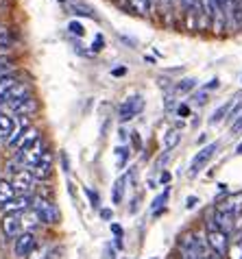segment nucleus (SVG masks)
Segmentation results:
<instances>
[{"label": "nucleus", "instance_id": "39", "mask_svg": "<svg viewBox=\"0 0 242 259\" xmlns=\"http://www.w3.org/2000/svg\"><path fill=\"white\" fill-rule=\"evenodd\" d=\"M101 218L103 220H111V209H103L101 211Z\"/></svg>", "mask_w": 242, "mask_h": 259}, {"label": "nucleus", "instance_id": "9", "mask_svg": "<svg viewBox=\"0 0 242 259\" xmlns=\"http://www.w3.org/2000/svg\"><path fill=\"white\" fill-rule=\"evenodd\" d=\"M0 227H3V233L9 240H16L18 235H22V218H20V213H5Z\"/></svg>", "mask_w": 242, "mask_h": 259}, {"label": "nucleus", "instance_id": "38", "mask_svg": "<svg viewBox=\"0 0 242 259\" xmlns=\"http://www.w3.org/2000/svg\"><path fill=\"white\" fill-rule=\"evenodd\" d=\"M101 46H103V37H101V35H96V41H94V46H92V48H94V50H101Z\"/></svg>", "mask_w": 242, "mask_h": 259}, {"label": "nucleus", "instance_id": "26", "mask_svg": "<svg viewBox=\"0 0 242 259\" xmlns=\"http://www.w3.org/2000/svg\"><path fill=\"white\" fill-rule=\"evenodd\" d=\"M168 196H170V188H166V190H164V192L159 194L157 198L153 200V213L162 209V207H164V203H166V200H168Z\"/></svg>", "mask_w": 242, "mask_h": 259}, {"label": "nucleus", "instance_id": "41", "mask_svg": "<svg viewBox=\"0 0 242 259\" xmlns=\"http://www.w3.org/2000/svg\"><path fill=\"white\" fill-rule=\"evenodd\" d=\"M188 111H190V109H188L186 105H181L179 109H177V113H179V116H188Z\"/></svg>", "mask_w": 242, "mask_h": 259}, {"label": "nucleus", "instance_id": "36", "mask_svg": "<svg viewBox=\"0 0 242 259\" xmlns=\"http://www.w3.org/2000/svg\"><path fill=\"white\" fill-rule=\"evenodd\" d=\"M111 233L116 235V237H123V227H118V225H111Z\"/></svg>", "mask_w": 242, "mask_h": 259}, {"label": "nucleus", "instance_id": "40", "mask_svg": "<svg viewBox=\"0 0 242 259\" xmlns=\"http://www.w3.org/2000/svg\"><path fill=\"white\" fill-rule=\"evenodd\" d=\"M205 96H208L205 92H203V94H198V96L194 98V103H196V105H203V103H205Z\"/></svg>", "mask_w": 242, "mask_h": 259}, {"label": "nucleus", "instance_id": "21", "mask_svg": "<svg viewBox=\"0 0 242 259\" xmlns=\"http://www.w3.org/2000/svg\"><path fill=\"white\" fill-rule=\"evenodd\" d=\"M125 183H127V177H120L116 183H113V194H111V200L113 205H120V200L125 196Z\"/></svg>", "mask_w": 242, "mask_h": 259}, {"label": "nucleus", "instance_id": "27", "mask_svg": "<svg viewBox=\"0 0 242 259\" xmlns=\"http://www.w3.org/2000/svg\"><path fill=\"white\" fill-rule=\"evenodd\" d=\"M196 88V78H183V81L179 83V85H177V92H181V94H183V92H190V90H194Z\"/></svg>", "mask_w": 242, "mask_h": 259}, {"label": "nucleus", "instance_id": "8", "mask_svg": "<svg viewBox=\"0 0 242 259\" xmlns=\"http://www.w3.org/2000/svg\"><path fill=\"white\" fill-rule=\"evenodd\" d=\"M212 225H214L218 231H223L225 235H231V231L236 229V215L231 211H225V209H218L214 211V218H212Z\"/></svg>", "mask_w": 242, "mask_h": 259}, {"label": "nucleus", "instance_id": "4", "mask_svg": "<svg viewBox=\"0 0 242 259\" xmlns=\"http://www.w3.org/2000/svg\"><path fill=\"white\" fill-rule=\"evenodd\" d=\"M208 246L214 250L218 257H227V250H229V235H225L223 231L212 225L208 229Z\"/></svg>", "mask_w": 242, "mask_h": 259}, {"label": "nucleus", "instance_id": "12", "mask_svg": "<svg viewBox=\"0 0 242 259\" xmlns=\"http://www.w3.org/2000/svg\"><path fill=\"white\" fill-rule=\"evenodd\" d=\"M13 133H16V118H11L9 113L0 111V142L9 144Z\"/></svg>", "mask_w": 242, "mask_h": 259}, {"label": "nucleus", "instance_id": "13", "mask_svg": "<svg viewBox=\"0 0 242 259\" xmlns=\"http://www.w3.org/2000/svg\"><path fill=\"white\" fill-rule=\"evenodd\" d=\"M31 205H33V198L31 196H16L11 203L3 205L0 209H3L5 213H24L26 209H31Z\"/></svg>", "mask_w": 242, "mask_h": 259}, {"label": "nucleus", "instance_id": "6", "mask_svg": "<svg viewBox=\"0 0 242 259\" xmlns=\"http://www.w3.org/2000/svg\"><path fill=\"white\" fill-rule=\"evenodd\" d=\"M35 246H37L35 233H22L13 240V253H16L18 259H26L35 250Z\"/></svg>", "mask_w": 242, "mask_h": 259}, {"label": "nucleus", "instance_id": "11", "mask_svg": "<svg viewBox=\"0 0 242 259\" xmlns=\"http://www.w3.org/2000/svg\"><path fill=\"white\" fill-rule=\"evenodd\" d=\"M33 94H31V85H28V83H22V81H20L18 85H16V88H13L11 92H9V96H7V100H5V105L7 107H9V109H11V107L13 105H18V103H22V100H26V98H31Z\"/></svg>", "mask_w": 242, "mask_h": 259}, {"label": "nucleus", "instance_id": "42", "mask_svg": "<svg viewBox=\"0 0 242 259\" xmlns=\"http://www.w3.org/2000/svg\"><path fill=\"white\" fill-rule=\"evenodd\" d=\"M125 68H116V70H113V76H120V74H125Z\"/></svg>", "mask_w": 242, "mask_h": 259}, {"label": "nucleus", "instance_id": "19", "mask_svg": "<svg viewBox=\"0 0 242 259\" xmlns=\"http://www.w3.org/2000/svg\"><path fill=\"white\" fill-rule=\"evenodd\" d=\"M229 259H242V233H238L233 240H229V250H227Z\"/></svg>", "mask_w": 242, "mask_h": 259}, {"label": "nucleus", "instance_id": "17", "mask_svg": "<svg viewBox=\"0 0 242 259\" xmlns=\"http://www.w3.org/2000/svg\"><path fill=\"white\" fill-rule=\"evenodd\" d=\"M20 81L13 74H9V76H5V78H0V105H5V100H7V96H9V92L16 88Z\"/></svg>", "mask_w": 242, "mask_h": 259}, {"label": "nucleus", "instance_id": "20", "mask_svg": "<svg viewBox=\"0 0 242 259\" xmlns=\"http://www.w3.org/2000/svg\"><path fill=\"white\" fill-rule=\"evenodd\" d=\"M231 107H233V100H227V103H225V105H220V107H218V109H216L214 113H212V118H210V122H212V124H218V122H220V120H225L227 116H229Z\"/></svg>", "mask_w": 242, "mask_h": 259}, {"label": "nucleus", "instance_id": "29", "mask_svg": "<svg viewBox=\"0 0 242 259\" xmlns=\"http://www.w3.org/2000/svg\"><path fill=\"white\" fill-rule=\"evenodd\" d=\"M116 153H118V168H125L127 159H129V148H127V146L116 148Z\"/></svg>", "mask_w": 242, "mask_h": 259}, {"label": "nucleus", "instance_id": "32", "mask_svg": "<svg viewBox=\"0 0 242 259\" xmlns=\"http://www.w3.org/2000/svg\"><path fill=\"white\" fill-rule=\"evenodd\" d=\"M70 33H72V35H79V37H83V35H85V28L79 24V22H70Z\"/></svg>", "mask_w": 242, "mask_h": 259}, {"label": "nucleus", "instance_id": "28", "mask_svg": "<svg viewBox=\"0 0 242 259\" xmlns=\"http://www.w3.org/2000/svg\"><path fill=\"white\" fill-rule=\"evenodd\" d=\"M179 140H181V135H179V131H170L168 135H166V150H170V148H175L177 144H179Z\"/></svg>", "mask_w": 242, "mask_h": 259}, {"label": "nucleus", "instance_id": "43", "mask_svg": "<svg viewBox=\"0 0 242 259\" xmlns=\"http://www.w3.org/2000/svg\"><path fill=\"white\" fill-rule=\"evenodd\" d=\"M170 181V175H168V172H164V175H162V183H168Z\"/></svg>", "mask_w": 242, "mask_h": 259}, {"label": "nucleus", "instance_id": "10", "mask_svg": "<svg viewBox=\"0 0 242 259\" xmlns=\"http://www.w3.org/2000/svg\"><path fill=\"white\" fill-rule=\"evenodd\" d=\"M33 175V179H39V181H46L48 177H51V172H53V153L51 150H46L44 157L33 165L31 170H28Z\"/></svg>", "mask_w": 242, "mask_h": 259}, {"label": "nucleus", "instance_id": "25", "mask_svg": "<svg viewBox=\"0 0 242 259\" xmlns=\"http://www.w3.org/2000/svg\"><path fill=\"white\" fill-rule=\"evenodd\" d=\"M70 9H72L76 16H85V18H96L94 16V11L90 9V7H85V5H79V3H74V5H70Z\"/></svg>", "mask_w": 242, "mask_h": 259}, {"label": "nucleus", "instance_id": "7", "mask_svg": "<svg viewBox=\"0 0 242 259\" xmlns=\"http://www.w3.org/2000/svg\"><path fill=\"white\" fill-rule=\"evenodd\" d=\"M33 175L28 170H18V172H13V179H11V185H13V190H16L18 196H31V192H33Z\"/></svg>", "mask_w": 242, "mask_h": 259}, {"label": "nucleus", "instance_id": "23", "mask_svg": "<svg viewBox=\"0 0 242 259\" xmlns=\"http://www.w3.org/2000/svg\"><path fill=\"white\" fill-rule=\"evenodd\" d=\"M196 259H218V255L201 240V244H198V255H196Z\"/></svg>", "mask_w": 242, "mask_h": 259}, {"label": "nucleus", "instance_id": "14", "mask_svg": "<svg viewBox=\"0 0 242 259\" xmlns=\"http://www.w3.org/2000/svg\"><path fill=\"white\" fill-rule=\"evenodd\" d=\"M37 140H39V131H37V128H35V126H26L24 131H22V135L18 138V142L13 144L11 148L18 153V150H22V148H26V146H31V144H35Z\"/></svg>", "mask_w": 242, "mask_h": 259}, {"label": "nucleus", "instance_id": "45", "mask_svg": "<svg viewBox=\"0 0 242 259\" xmlns=\"http://www.w3.org/2000/svg\"><path fill=\"white\" fill-rule=\"evenodd\" d=\"M148 5H151V7H153V5H155V0H148Z\"/></svg>", "mask_w": 242, "mask_h": 259}, {"label": "nucleus", "instance_id": "31", "mask_svg": "<svg viewBox=\"0 0 242 259\" xmlns=\"http://www.w3.org/2000/svg\"><path fill=\"white\" fill-rule=\"evenodd\" d=\"M11 46V37H9V31L0 28V48H9Z\"/></svg>", "mask_w": 242, "mask_h": 259}, {"label": "nucleus", "instance_id": "44", "mask_svg": "<svg viewBox=\"0 0 242 259\" xmlns=\"http://www.w3.org/2000/svg\"><path fill=\"white\" fill-rule=\"evenodd\" d=\"M236 150H238V153H240V155H242V144H240V146H238V148H236Z\"/></svg>", "mask_w": 242, "mask_h": 259}, {"label": "nucleus", "instance_id": "46", "mask_svg": "<svg viewBox=\"0 0 242 259\" xmlns=\"http://www.w3.org/2000/svg\"><path fill=\"white\" fill-rule=\"evenodd\" d=\"M59 3H63V0H59Z\"/></svg>", "mask_w": 242, "mask_h": 259}, {"label": "nucleus", "instance_id": "15", "mask_svg": "<svg viewBox=\"0 0 242 259\" xmlns=\"http://www.w3.org/2000/svg\"><path fill=\"white\" fill-rule=\"evenodd\" d=\"M11 111H13V113H18L20 118H28V116H33V113L37 111V100L31 96V98L22 100V103L13 105V107H11Z\"/></svg>", "mask_w": 242, "mask_h": 259}, {"label": "nucleus", "instance_id": "34", "mask_svg": "<svg viewBox=\"0 0 242 259\" xmlns=\"http://www.w3.org/2000/svg\"><path fill=\"white\" fill-rule=\"evenodd\" d=\"M85 194H88V196H90V200H92V205H94V207H98V194H96V192H92L90 188H88V190H85Z\"/></svg>", "mask_w": 242, "mask_h": 259}, {"label": "nucleus", "instance_id": "5", "mask_svg": "<svg viewBox=\"0 0 242 259\" xmlns=\"http://www.w3.org/2000/svg\"><path fill=\"white\" fill-rule=\"evenodd\" d=\"M142 109H144V98H142L140 94L129 96L123 105L118 107V118H120V122H129V120H133L135 116H138Z\"/></svg>", "mask_w": 242, "mask_h": 259}, {"label": "nucleus", "instance_id": "2", "mask_svg": "<svg viewBox=\"0 0 242 259\" xmlns=\"http://www.w3.org/2000/svg\"><path fill=\"white\" fill-rule=\"evenodd\" d=\"M31 209L39 215L42 225H59V220H61V213L57 209V205L51 203V200H46V198H42V196L33 198Z\"/></svg>", "mask_w": 242, "mask_h": 259}, {"label": "nucleus", "instance_id": "35", "mask_svg": "<svg viewBox=\"0 0 242 259\" xmlns=\"http://www.w3.org/2000/svg\"><path fill=\"white\" fill-rule=\"evenodd\" d=\"M231 131H233V133H240V131H242V116H240V118H238L236 122H233V126H231Z\"/></svg>", "mask_w": 242, "mask_h": 259}, {"label": "nucleus", "instance_id": "18", "mask_svg": "<svg viewBox=\"0 0 242 259\" xmlns=\"http://www.w3.org/2000/svg\"><path fill=\"white\" fill-rule=\"evenodd\" d=\"M16 196H18V194H16V190H13L11 181H0V207L7 205V203H11Z\"/></svg>", "mask_w": 242, "mask_h": 259}, {"label": "nucleus", "instance_id": "30", "mask_svg": "<svg viewBox=\"0 0 242 259\" xmlns=\"http://www.w3.org/2000/svg\"><path fill=\"white\" fill-rule=\"evenodd\" d=\"M46 255H48V246H42V248L35 246V250L26 259H46Z\"/></svg>", "mask_w": 242, "mask_h": 259}, {"label": "nucleus", "instance_id": "3", "mask_svg": "<svg viewBox=\"0 0 242 259\" xmlns=\"http://www.w3.org/2000/svg\"><path fill=\"white\" fill-rule=\"evenodd\" d=\"M218 150V142H212V144H208V146L205 148H201L198 150V153L194 155V159L190 161V168H188V177L190 179H194L198 172H201L205 165H208V161L212 159V157H214V153Z\"/></svg>", "mask_w": 242, "mask_h": 259}, {"label": "nucleus", "instance_id": "37", "mask_svg": "<svg viewBox=\"0 0 242 259\" xmlns=\"http://www.w3.org/2000/svg\"><path fill=\"white\" fill-rule=\"evenodd\" d=\"M196 203H198V198H196V196H190V198L186 200V205H188V209H192V207H196Z\"/></svg>", "mask_w": 242, "mask_h": 259}, {"label": "nucleus", "instance_id": "22", "mask_svg": "<svg viewBox=\"0 0 242 259\" xmlns=\"http://www.w3.org/2000/svg\"><path fill=\"white\" fill-rule=\"evenodd\" d=\"M11 70H13V61H11V57L0 55V78L9 76V74H11Z\"/></svg>", "mask_w": 242, "mask_h": 259}, {"label": "nucleus", "instance_id": "16", "mask_svg": "<svg viewBox=\"0 0 242 259\" xmlns=\"http://www.w3.org/2000/svg\"><path fill=\"white\" fill-rule=\"evenodd\" d=\"M20 218H22V233H33L35 229L42 225L39 215L35 213L33 209H26L24 213H20Z\"/></svg>", "mask_w": 242, "mask_h": 259}, {"label": "nucleus", "instance_id": "33", "mask_svg": "<svg viewBox=\"0 0 242 259\" xmlns=\"http://www.w3.org/2000/svg\"><path fill=\"white\" fill-rule=\"evenodd\" d=\"M162 9H164V13H168L170 9H173V5H175V0H155Z\"/></svg>", "mask_w": 242, "mask_h": 259}, {"label": "nucleus", "instance_id": "24", "mask_svg": "<svg viewBox=\"0 0 242 259\" xmlns=\"http://www.w3.org/2000/svg\"><path fill=\"white\" fill-rule=\"evenodd\" d=\"M129 5L138 13H142V16H146V13L151 11V5H148V0H129Z\"/></svg>", "mask_w": 242, "mask_h": 259}, {"label": "nucleus", "instance_id": "1", "mask_svg": "<svg viewBox=\"0 0 242 259\" xmlns=\"http://www.w3.org/2000/svg\"><path fill=\"white\" fill-rule=\"evenodd\" d=\"M44 153H46V144H44V140L39 138L35 144H31V146L18 150L16 157H13V161L9 163V172H13V168H16V165H18L20 170H31L33 165L37 163L42 157H44Z\"/></svg>", "mask_w": 242, "mask_h": 259}]
</instances>
